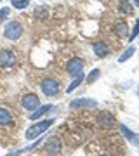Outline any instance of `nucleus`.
I'll return each mask as SVG.
<instances>
[{"label": "nucleus", "mask_w": 139, "mask_h": 156, "mask_svg": "<svg viewBox=\"0 0 139 156\" xmlns=\"http://www.w3.org/2000/svg\"><path fill=\"white\" fill-rule=\"evenodd\" d=\"M52 125V120H44V122H37L33 123L31 127L26 130V139L28 140H31V139H37L38 135H42L47 130V128Z\"/></svg>", "instance_id": "obj_1"}, {"label": "nucleus", "mask_w": 139, "mask_h": 156, "mask_svg": "<svg viewBox=\"0 0 139 156\" xmlns=\"http://www.w3.org/2000/svg\"><path fill=\"white\" fill-rule=\"evenodd\" d=\"M4 35L9 40H17L23 35V26L17 21H9L4 28Z\"/></svg>", "instance_id": "obj_2"}, {"label": "nucleus", "mask_w": 139, "mask_h": 156, "mask_svg": "<svg viewBox=\"0 0 139 156\" xmlns=\"http://www.w3.org/2000/svg\"><path fill=\"white\" fill-rule=\"evenodd\" d=\"M68 73H70V76H73V78L83 76V61L80 57L70 59V62H68Z\"/></svg>", "instance_id": "obj_3"}, {"label": "nucleus", "mask_w": 139, "mask_h": 156, "mask_svg": "<svg viewBox=\"0 0 139 156\" xmlns=\"http://www.w3.org/2000/svg\"><path fill=\"white\" fill-rule=\"evenodd\" d=\"M40 89H42V92L45 95H56L59 92V83H57V80H54V78H45V80H42V83H40Z\"/></svg>", "instance_id": "obj_4"}, {"label": "nucleus", "mask_w": 139, "mask_h": 156, "mask_svg": "<svg viewBox=\"0 0 139 156\" xmlns=\"http://www.w3.org/2000/svg\"><path fill=\"white\" fill-rule=\"evenodd\" d=\"M14 62H16V54L12 50H9V49L0 50V66L11 68V66H14Z\"/></svg>", "instance_id": "obj_5"}, {"label": "nucleus", "mask_w": 139, "mask_h": 156, "mask_svg": "<svg viewBox=\"0 0 139 156\" xmlns=\"http://www.w3.org/2000/svg\"><path fill=\"white\" fill-rule=\"evenodd\" d=\"M21 104H23V108H24V109H28V111H33V109H37V108H38L40 101H38V97H37L35 94H26L21 99Z\"/></svg>", "instance_id": "obj_6"}, {"label": "nucleus", "mask_w": 139, "mask_h": 156, "mask_svg": "<svg viewBox=\"0 0 139 156\" xmlns=\"http://www.w3.org/2000/svg\"><path fill=\"white\" fill-rule=\"evenodd\" d=\"M45 151L50 153V154H57V153L61 151V142H59V139H57L56 135L49 137V140L45 142Z\"/></svg>", "instance_id": "obj_7"}, {"label": "nucleus", "mask_w": 139, "mask_h": 156, "mask_svg": "<svg viewBox=\"0 0 139 156\" xmlns=\"http://www.w3.org/2000/svg\"><path fill=\"white\" fill-rule=\"evenodd\" d=\"M14 123V116H12V113L5 108H0V125L2 127H9Z\"/></svg>", "instance_id": "obj_8"}, {"label": "nucleus", "mask_w": 139, "mask_h": 156, "mask_svg": "<svg viewBox=\"0 0 139 156\" xmlns=\"http://www.w3.org/2000/svg\"><path fill=\"white\" fill-rule=\"evenodd\" d=\"M97 123H99L101 127L110 128V127H113V123H115V118L111 116L110 113L103 111V113H99V116H97Z\"/></svg>", "instance_id": "obj_9"}, {"label": "nucleus", "mask_w": 139, "mask_h": 156, "mask_svg": "<svg viewBox=\"0 0 139 156\" xmlns=\"http://www.w3.org/2000/svg\"><path fill=\"white\" fill-rule=\"evenodd\" d=\"M70 106H71L73 109H77V108H96L97 102L92 101V99H75V101H71Z\"/></svg>", "instance_id": "obj_10"}, {"label": "nucleus", "mask_w": 139, "mask_h": 156, "mask_svg": "<svg viewBox=\"0 0 139 156\" xmlns=\"http://www.w3.org/2000/svg\"><path fill=\"white\" fill-rule=\"evenodd\" d=\"M92 49H94V52H96L97 57H106L108 52H110V49H108V45H106L104 42H96Z\"/></svg>", "instance_id": "obj_11"}, {"label": "nucleus", "mask_w": 139, "mask_h": 156, "mask_svg": "<svg viewBox=\"0 0 139 156\" xmlns=\"http://www.w3.org/2000/svg\"><path fill=\"white\" fill-rule=\"evenodd\" d=\"M50 109H54V106H52V104H44V106H38V108H37V111H33L31 115H30V120H38L42 115H45V113L50 111Z\"/></svg>", "instance_id": "obj_12"}, {"label": "nucleus", "mask_w": 139, "mask_h": 156, "mask_svg": "<svg viewBox=\"0 0 139 156\" xmlns=\"http://www.w3.org/2000/svg\"><path fill=\"white\" fill-rule=\"evenodd\" d=\"M120 128H122V134L125 135V137H127V139L130 140L132 144H136V146L139 144V137H137V135H136V134H132V132H130V130H129V128L125 127V125H122V127H120Z\"/></svg>", "instance_id": "obj_13"}, {"label": "nucleus", "mask_w": 139, "mask_h": 156, "mask_svg": "<svg viewBox=\"0 0 139 156\" xmlns=\"http://www.w3.org/2000/svg\"><path fill=\"white\" fill-rule=\"evenodd\" d=\"M118 9H120L122 14H127V16H130L134 12V9H132V5H130L129 0H120V7H118Z\"/></svg>", "instance_id": "obj_14"}, {"label": "nucleus", "mask_w": 139, "mask_h": 156, "mask_svg": "<svg viewBox=\"0 0 139 156\" xmlns=\"http://www.w3.org/2000/svg\"><path fill=\"white\" fill-rule=\"evenodd\" d=\"M113 31H115V35H118V37H120V38H125V37H127V24H125V23H118L117 24V28L113 30Z\"/></svg>", "instance_id": "obj_15"}, {"label": "nucleus", "mask_w": 139, "mask_h": 156, "mask_svg": "<svg viewBox=\"0 0 139 156\" xmlns=\"http://www.w3.org/2000/svg\"><path fill=\"white\" fill-rule=\"evenodd\" d=\"M11 4L14 9H26L28 4H30V0H11Z\"/></svg>", "instance_id": "obj_16"}, {"label": "nucleus", "mask_w": 139, "mask_h": 156, "mask_svg": "<svg viewBox=\"0 0 139 156\" xmlns=\"http://www.w3.org/2000/svg\"><path fill=\"white\" fill-rule=\"evenodd\" d=\"M134 50H136V49H134V47H129V49L125 50V52H123L122 56H120V59H118V61H120V62H125V61H127V59H129V57H130V56H132V54H134Z\"/></svg>", "instance_id": "obj_17"}, {"label": "nucleus", "mask_w": 139, "mask_h": 156, "mask_svg": "<svg viewBox=\"0 0 139 156\" xmlns=\"http://www.w3.org/2000/svg\"><path fill=\"white\" fill-rule=\"evenodd\" d=\"M99 76H101V71H99V69H94V71H92L89 76H87V83H94V82H96Z\"/></svg>", "instance_id": "obj_18"}, {"label": "nucleus", "mask_w": 139, "mask_h": 156, "mask_svg": "<svg viewBox=\"0 0 139 156\" xmlns=\"http://www.w3.org/2000/svg\"><path fill=\"white\" fill-rule=\"evenodd\" d=\"M82 82H83V76H78V78H75V80H73V83L70 85V87H68V94H70V92H73V90L77 89L78 85L82 83Z\"/></svg>", "instance_id": "obj_19"}, {"label": "nucleus", "mask_w": 139, "mask_h": 156, "mask_svg": "<svg viewBox=\"0 0 139 156\" xmlns=\"http://www.w3.org/2000/svg\"><path fill=\"white\" fill-rule=\"evenodd\" d=\"M45 14H47L45 7H37V9H35V16L37 17H45Z\"/></svg>", "instance_id": "obj_20"}, {"label": "nucleus", "mask_w": 139, "mask_h": 156, "mask_svg": "<svg viewBox=\"0 0 139 156\" xmlns=\"http://www.w3.org/2000/svg\"><path fill=\"white\" fill-rule=\"evenodd\" d=\"M137 35H139V19L136 21V26H134L132 33H130V37H129V38H130V40H134L136 37H137Z\"/></svg>", "instance_id": "obj_21"}, {"label": "nucleus", "mask_w": 139, "mask_h": 156, "mask_svg": "<svg viewBox=\"0 0 139 156\" xmlns=\"http://www.w3.org/2000/svg\"><path fill=\"white\" fill-rule=\"evenodd\" d=\"M7 17H9V9H2V11H0V21H5Z\"/></svg>", "instance_id": "obj_22"}, {"label": "nucleus", "mask_w": 139, "mask_h": 156, "mask_svg": "<svg viewBox=\"0 0 139 156\" xmlns=\"http://www.w3.org/2000/svg\"><path fill=\"white\" fill-rule=\"evenodd\" d=\"M134 4H136V5H139V0H134Z\"/></svg>", "instance_id": "obj_23"}, {"label": "nucleus", "mask_w": 139, "mask_h": 156, "mask_svg": "<svg viewBox=\"0 0 139 156\" xmlns=\"http://www.w3.org/2000/svg\"><path fill=\"white\" fill-rule=\"evenodd\" d=\"M137 94H139V89H137Z\"/></svg>", "instance_id": "obj_24"}, {"label": "nucleus", "mask_w": 139, "mask_h": 156, "mask_svg": "<svg viewBox=\"0 0 139 156\" xmlns=\"http://www.w3.org/2000/svg\"><path fill=\"white\" fill-rule=\"evenodd\" d=\"M137 146H139V144H137Z\"/></svg>", "instance_id": "obj_25"}]
</instances>
